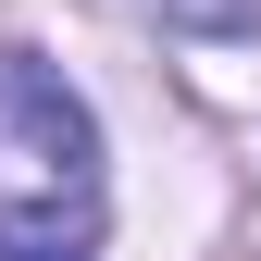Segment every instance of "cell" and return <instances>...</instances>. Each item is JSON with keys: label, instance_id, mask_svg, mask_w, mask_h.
I'll return each instance as SVG.
<instances>
[{"label": "cell", "instance_id": "3", "mask_svg": "<svg viewBox=\"0 0 261 261\" xmlns=\"http://www.w3.org/2000/svg\"><path fill=\"white\" fill-rule=\"evenodd\" d=\"M0 261H87V249H62V237H0Z\"/></svg>", "mask_w": 261, "mask_h": 261}, {"label": "cell", "instance_id": "2", "mask_svg": "<svg viewBox=\"0 0 261 261\" xmlns=\"http://www.w3.org/2000/svg\"><path fill=\"white\" fill-rule=\"evenodd\" d=\"M174 25H249V0H162Z\"/></svg>", "mask_w": 261, "mask_h": 261}, {"label": "cell", "instance_id": "1", "mask_svg": "<svg viewBox=\"0 0 261 261\" xmlns=\"http://www.w3.org/2000/svg\"><path fill=\"white\" fill-rule=\"evenodd\" d=\"M0 237H100V124L25 50H0Z\"/></svg>", "mask_w": 261, "mask_h": 261}]
</instances>
